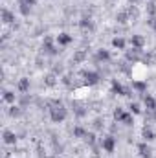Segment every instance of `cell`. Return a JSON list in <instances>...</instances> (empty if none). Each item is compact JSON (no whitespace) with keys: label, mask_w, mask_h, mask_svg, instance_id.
<instances>
[{"label":"cell","mask_w":156,"mask_h":158,"mask_svg":"<svg viewBox=\"0 0 156 158\" xmlns=\"http://www.w3.org/2000/svg\"><path fill=\"white\" fill-rule=\"evenodd\" d=\"M116 19H117V22H119V24H125V22L129 20V11H119Z\"/></svg>","instance_id":"obj_16"},{"label":"cell","mask_w":156,"mask_h":158,"mask_svg":"<svg viewBox=\"0 0 156 158\" xmlns=\"http://www.w3.org/2000/svg\"><path fill=\"white\" fill-rule=\"evenodd\" d=\"M127 11H129V15H130V17H132V19H138V9H136V7H134V6H132V7H129V9H127Z\"/></svg>","instance_id":"obj_30"},{"label":"cell","mask_w":156,"mask_h":158,"mask_svg":"<svg viewBox=\"0 0 156 158\" xmlns=\"http://www.w3.org/2000/svg\"><path fill=\"white\" fill-rule=\"evenodd\" d=\"M101 147H103L107 153H112L114 147H116V138H114V136H105V138L101 140Z\"/></svg>","instance_id":"obj_2"},{"label":"cell","mask_w":156,"mask_h":158,"mask_svg":"<svg viewBox=\"0 0 156 158\" xmlns=\"http://www.w3.org/2000/svg\"><path fill=\"white\" fill-rule=\"evenodd\" d=\"M9 114H11V116H13V118H18V116H20V114H22V110H20V109H18V107H15V105H13V107H11V109H9Z\"/></svg>","instance_id":"obj_24"},{"label":"cell","mask_w":156,"mask_h":158,"mask_svg":"<svg viewBox=\"0 0 156 158\" xmlns=\"http://www.w3.org/2000/svg\"><path fill=\"white\" fill-rule=\"evenodd\" d=\"M134 88H136L138 92H145V90H147V85H145L143 81H134Z\"/></svg>","instance_id":"obj_20"},{"label":"cell","mask_w":156,"mask_h":158,"mask_svg":"<svg viewBox=\"0 0 156 158\" xmlns=\"http://www.w3.org/2000/svg\"><path fill=\"white\" fill-rule=\"evenodd\" d=\"M143 138H145L147 142H153V140H154V132H153L149 127H145V129H143Z\"/></svg>","instance_id":"obj_18"},{"label":"cell","mask_w":156,"mask_h":158,"mask_svg":"<svg viewBox=\"0 0 156 158\" xmlns=\"http://www.w3.org/2000/svg\"><path fill=\"white\" fill-rule=\"evenodd\" d=\"M140 53H142V48H132V52H127V61L136 63L140 59Z\"/></svg>","instance_id":"obj_6"},{"label":"cell","mask_w":156,"mask_h":158,"mask_svg":"<svg viewBox=\"0 0 156 158\" xmlns=\"http://www.w3.org/2000/svg\"><path fill=\"white\" fill-rule=\"evenodd\" d=\"M42 52H44L46 55H57V53H59V50L51 44V40L50 39L44 40V44H42Z\"/></svg>","instance_id":"obj_3"},{"label":"cell","mask_w":156,"mask_h":158,"mask_svg":"<svg viewBox=\"0 0 156 158\" xmlns=\"http://www.w3.org/2000/svg\"><path fill=\"white\" fill-rule=\"evenodd\" d=\"M28 88H30V79L22 77L18 81V90H20V92H28Z\"/></svg>","instance_id":"obj_15"},{"label":"cell","mask_w":156,"mask_h":158,"mask_svg":"<svg viewBox=\"0 0 156 158\" xmlns=\"http://www.w3.org/2000/svg\"><path fill=\"white\" fill-rule=\"evenodd\" d=\"M119 123H125V125H132V116L129 114V112H125L123 114V118H121V121Z\"/></svg>","instance_id":"obj_25"},{"label":"cell","mask_w":156,"mask_h":158,"mask_svg":"<svg viewBox=\"0 0 156 158\" xmlns=\"http://www.w3.org/2000/svg\"><path fill=\"white\" fill-rule=\"evenodd\" d=\"M79 24H81V28H84V30H94V24H92L90 19H83Z\"/></svg>","instance_id":"obj_19"},{"label":"cell","mask_w":156,"mask_h":158,"mask_svg":"<svg viewBox=\"0 0 156 158\" xmlns=\"http://www.w3.org/2000/svg\"><path fill=\"white\" fill-rule=\"evenodd\" d=\"M18 4H24V6H30L31 7V6L37 4V0H18Z\"/></svg>","instance_id":"obj_32"},{"label":"cell","mask_w":156,"mask_h":158,"mask_svg":"<svg viewBox=\"0 0 156 158\" xmlns=\"http://www.w3.org/2000/svg\"><path fill=\"white\" fill-rule=\"evenodd\" d=\"M109 59H110V53L107 50H99L96 55V61H109Z\"/></svg>","instance_id":"obj_13"},{"label":"cell","mask_w":156,"mask_h":158,"mask_svg":"<svg viewBox=\"0 0 156 158\" xmlns=\"http://www.w3.org/2000/svg\"><path fill=\"white\" fill-rule=\"evenodd\" d=\"M20 6V13L22 15H30V6H24V4H18Z\"/></svg>","instance_id":"obj_31"},{"label":"cell","mask_w":156,"mask_h":158,"mask_svg":"<svg viewBox=\"0 0 156 158\" xmlns=\"http://www.w3.org/2000/svg\"><path fill=\"white\" fill-rule=\"evenodd\" d=\"M130 2H132V6H134V4H136V2H138V0H130Z\"/></svg>","instance_id":"obj_35"},{"label":"cell","mask_w":156,"mask_h":158,"mask_svg":"<svg viewBox=\"0 0 156 158\" xmlns=\"http://www.w3.org/2000/svg\"><path fill=\"white\" fill-rule=\"evenodd\" d=\"M138 151H140V156H142V158H151V153H153V151H151V147H149L145 142H142V143L138 145Z\"/></svg>","instance_id":"obj_5"},{"label":"cell","mask_w":156,"mask_h":158,"mask_svg":"<svg viewBox=\"0 0 156 158\" xmlns=\"http://www.w3.org/2000/svg\"><path fill=\"white\" fill-rule=\"evenodd\" d=\"M84 142H86L88 145H94V142H96V136H94L92 132H88V134L84 136Z\"/></svg>","instance_id":"obj_28"},{"label":"cell","mask_w":156,"mask_h":158,"mask_svg":"<svg viewBox=\"0 0 156 158\" xmlns=\"http://www.w3.org/2000/svg\"><path fill=\"white\" fill-rule=\"evenodd\" d=\"M44 83H46L48 86H53V85L57 83V81H55V76H53V74H50V76H46V79H44Z\"/></svg>","instance_id":"obj_26"},{"label":"cell","mask_w":156,"mask_h":158,"mask_svg":"<svg viewBox=\"0 0 156 158\" xmlns=\"http://www.w3.org/2000/svg\"><path fill=\"white\" fill-rule=\"evenodd\" d=\"M143 103L147 107V110H156V99L151 96H143Z\"/></svg>","instance_id":"obj_10"},{"label":"cell","mask_w":156,"mask_h":158,"mask_svg":"<svg viewBox=\"0 0 156 158\" xmlns=\"http://www.w3.org/2000/svg\"><path fill=\"white\" fill-rule=\"evenodd\" d=\"M86 50H79V52H76V55H74V63H81V61H84L86 59Z\"/></svg>","instance_id":"obj_14"},{"label":"cell","mask_w":156,"mask_h":158,"mask_svg":"<svg viewBox=\"0 0 156 158\" xmlns=\"http://www.w3.org/2000/svg\"><path fill=\"white\" fill-rule=\"evenodd\" d=\"M112 92H116V94H121V96H130V92L127 90V88H123L117 81H114L112 83Z\"/></svg>","instance_id":"obj_8"},{"label":"cell","mask_w":156,"mask_h":158,"mask_svg":"<svg viewBox=\"0 0 156 158\" xmlns=\"http://www.w3.org/2000/svg\"><path fill=\"white\" fill-rule=\"evenodd\" d=\"M130 112H132V114H142L140 105H138V103H130Z\"/></svg>","instance_id":"obj_27"},{"label":"cell","mask_w":156,"mask_h":158,"mask_svg":"<svg viewBox=\"0 0 156 158\" xmlns=\"http://www.w3.org/2000/svg\"><path fill=\"white\" fill-rule=\"evenodd\" d=\"M83 77L86 81V85H96L99 81V74L97 72H83Z\"/></svg>","instance_id":"obj_4"},{"label":"cell","mask_w":156,"mask_h":158,"mask_svg":"<svg viewBox=\"0 0 156 158\" xmlns=\"http://www.w3.org/2000/svg\"><path fill=\"white\" fill-rule=\"evenodd\" d=\"M147 11H149V15H151V17H154V13H156V6L153 4V2H149V4H147Z\"/></svg>","instance_id":"obj_29"},{"label":"cell","mask_w":156,"mask_h":158,"mask_svg":"<svg viewBox=\"0 0 156 158\" xmlns=\"http://www.w3.org/2000/svg\"><path fill=\"white\" fill-rule=\"evenodd\" d=\"M57 42L63 44V46H66V44L72 42V35H68V33H59V35H57Z\"/></svg>","instance_id":"obj_11"},{"label":"cell","mask_w":156,"mask_h":158,"mask_svg":"<svg viewBox=\"0 0 156 158\" xmlns=\"http://www.w3.org/2000/svg\"><path fill=\"white\" fill-rule=\"evenodd\" d=\"M123 114H125V110H123V109H119V107H117L116 110H114V119H116L117 123L121 121V118H123Z\"/></svg>","instance_id":"obj_23"},{"label":"cell","mask_w":156,"mask_h":158,"mask_svg":"<svg viewBox=\"0 0 156 158\" xmlns=\"http://www.w3.org/2000/svg\"><path fill=\"white\" fill-rule=\"evenodd\" d=\"M94 125H96V129H99V127H101V119H96V123H94Z\"/></svg>","instance_id":"obj_34"},{"label":"cell","mask_w":156,"mask_h":158,"mask_svg":"<svg viewBox=\"0 0 156 158\" xmlns=\"http://www.w3.org/2000/svg\"><path fill=\"white\" fill-rule=\"evenodd\" d=\"M86 134H88V132H86L83 127H76V129H74V136H77V138H84Z\"/></svg>","instance_id":"obj_22"},{"label":"cell","mask_w":156,"mask_h":158,"mask_svg":"<svg viewBox=\"0 0 156 158\" xmlns=\"http://www.w3.org/2000/svg\"><path fill=\"white\" fill-rule=\"evenodd\" d=\"M2 136H4V142H6L7 145H13V143L17 142V136H15V132H13V131H4V134H2Z\"/></svg>","instance_id":"obj_7"},{"label":"cell","mask_w":156,"mask_h":158,"mask_svg":"<svg viewBox=\"0 0 156 158\" xmlns=\"http://www.w3.org/2000/svg\"><path fill=\"white\" fill-rule=\"evenodd\" d=\"M2 20H4V24H11V22L15 20V17H13V13H11V11L4 9V11H2Z\"/></svg>","instance_id":"obj_12"},{"label":"cell","mask_w":156,"mask_h":158,"mask_svg":"<svg viewBox=\"0 0 156 158\" xmlns=\"http://www.w3.org/2000/svg\"><path fill=\"white\" fill-rule=\"evenodd\" d=\"M112 46H114V48H117V50H123V48H125V39L116 37V39L112 40Z\"/></svg>","instance_id":"obj_17"},{"label":"cell","mask_w":156,"mask_h":158,"mask_svg":"<svg viewBox=\"0 0 156 158\" xmlns=\"http://www.w3.org/2000/svg\"><path fill=\"white\" fill-rule=\"evenodd\" d=\"M130 44H132V48H142L145 44V39L142 35H132L130 37Z\"/></svg>","instance_id":"obj_9"},{"label":"cell","mask_w":156,"mask_h":158,"mask_svg":"<svg viewBox=\"0 0 156 158\" xmlns=\"http://www.w3.org/2000/svg\"><path fill=\"white\" fill-rule=\"evenodd\" d=\"M66 109L63 107V105H55V107H51L50 109V118H51V121H55V123H61V121H64L66 119Z\"/></svg>","instance_id":"obj_1"},{"label":"cell","mask_w":156,"mask_h":158,"mask_svg":"<svg viewBox=\"0 0 156 158\" xmlns=\"http://www.w3.org/2000/svg\"><path fill=\"white\" fill-rule=\"evenodd\" d=\"M149 26H153L154 31H156V17H151V19H149Z\"/></svg>","instance_id":"obj_33"},{"label":"cell","mask_w":156,"mask_h":158,"mask_svg":"<svg viewBox=\"0 0 156 158\" xmlns=\"http://www.w3.org/2000/svg\"><path fill=\"white\" fill-rule=\"evenodd\" d=\"M4 101H7V103H15V94L9 92V90H6V92H4Z\"/></svg>","instance_id":"obj_21"}]
</instances>
